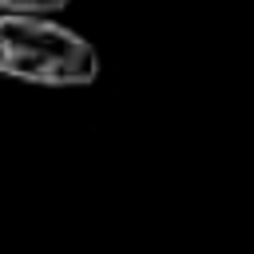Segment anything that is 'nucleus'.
<instances>
[{
  "label": "nucleus",
  "instance_id": "nucleus-1",
  "mask_svg": "<svg viewBox=\"0 0 254 254\" xmlns=\"http://www.w3.org/2000/svg\"><path fill=\"white\" fill-rule=\"evenodd\" d=\"M0 75L40 87H87L99 79V52L48 16H0Z\"/></svg>",
  "mask_w": 254,
  "mask_h": 254
},
{
  "label": "nucleus",
  "instance_id": "nucleus-2",
  "mask_svg": "<svg viewBox=\"0 0 254 254\" xmlns=\"http://www.w3.org/2000/svg\"><path fill=\"white\" fill-rule=\"evenodd\" d=\"M67 4L71 0H0V16H52Z\"/></svg>",
  "mask_w": 254,
  "mask_h": 254
}]
</instances>
